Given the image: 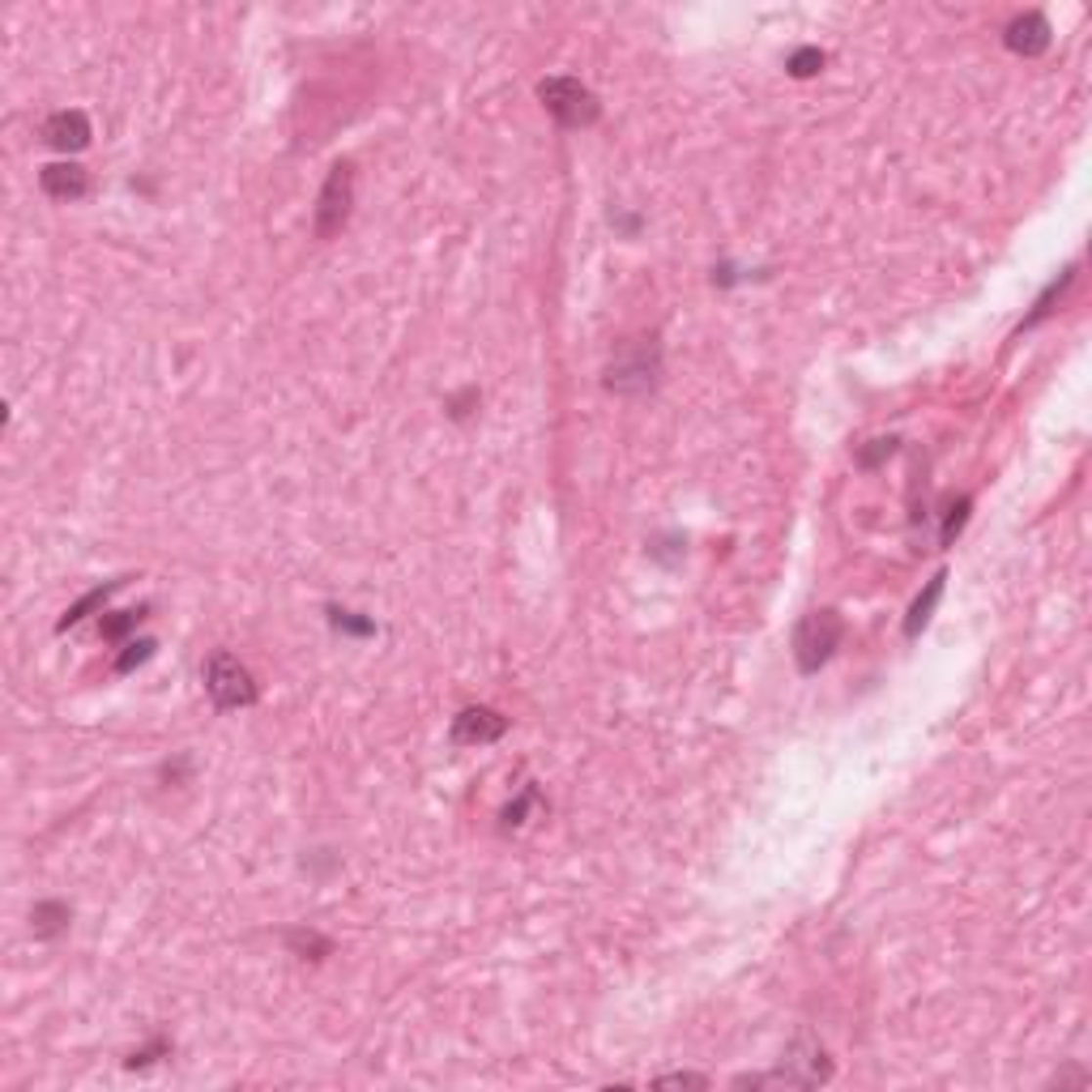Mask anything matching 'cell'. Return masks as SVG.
<instances>
[{
	"label": "cell",
	"instance_id": "10",
	"mask_svg": "<svg viewBox=\"0 0 1092 1092\" xmlns=\"http://www.w3.org/2000/svg\"><path fill=\"white\" fill-rule=\"evenodd\" d=\"M943 581H947V572H935V577L926 581V593H918V602L909 606V619H905V636L909 640L918 636L926 624H931V610L939 606V597H943Z\"/></svg>",
	"mask_w": 1092,
	"mask_h": 1092
},
{
	"label": "cell",
	"instance_id": "15",
	"mask_svg": "<svg viewBox=\"0 0 1092 1092\" xmlns=\"http://www.w3.org/2000/svg\"><path fill=\"white\" fill-rule=\"evenodd\" d=\"M785 68H790V77H815L824 68V52L819 47H798L790 61H785Z\"/></svg>",
	"mask_w": 1092,
	"mask_h": 1092
},
{
	"label": "cell",
	"instance_id": "18",
	"mask_svg": "<svg viewBox=\"0 0 1092 1092\" xmlns=\"http://www.w3.org/2000/svg\"><path fill=\"white\" fill-rule=\"evenodd\" d=\"M969 508L973 503L969 500H956L952 508H947V521H943V534H939V543L943 546H952L956 538H960V530H965V521H969Z\"/></svg>",
	"mask_w": 1092,
	"mask_h": 1092
},
{
	"label": "cell",
	"instance_id": "7",
	"mask_svg": "<svg viewBox=\"0 0 1092 1092\" xmlns=\"http://www.w3.org/2000/svg\"><path fill=\"white\" fill-rule=\"evenodd\" d=\"M90 120H86V111H56V115H47V124H43V141L52 150H61V154H77V150H86L90 146Z\"/></svg>",
	"mask_w": 1092,
	"mask_h": 1092
},
{
	"label": "cell",
	"instance_id": "2",
	"mask_svg": "<svg viewBox=\"0 0 1092 1092\" xmlns=\"http://www.w3.org/2000/svg\"><path fill=\"white\" fill-rule=\"evenodd\" d=\"M538 99H543V108L555 115V124H563V128H590V124H597V115H602L597 94L577 77L538 81Z\"/></svg>",
	"mask_w": 1092,
	"mask_h": 1092
},
{
	"label": "cell",
	"instance_id": "11",
	"mask_svg": "<svg viewBox=\"0 0 1092 1092\" xmlns=\"http://www.w3.org/2000/svg\"><path fill=\"white\" fill-rule=\"evenodd\" d=\"M68 918H73L68 905H61V900H43V905H34L30 926H34V935H39V939H56L61 931H68Z\"/></svg>",
	"mask_w": 1092,
	"mask_h": 1092
},
{
	"label": "cell",
	"instance_id": "14",
	"mask_svg": "<svg viewBox=\"0 0 1092 1092\" xmlns=\"http://www.w3.org/2000/svg\"><path fill=\"white\" fill-rule=\"evenodd\" d=\"M286 943L295 947L299 956H308V952H312V960H325L328 952H333V943H328L325 935H316V931H290V935H286Z\"/></svg>",
	"mask_w": 1092,
	"mask_h": 1092
},
{
	"label": "cell",
	"instance_id": "16",
	"mask_svg": "<svg viewBox=\"0 0 1092 1092\" xmlns=\"http://www.w3.org/2000/svg\"><path fill=\"white\" fill-rule=\"evenodd\" d=\"M154 649H158L154 640H133V644H124V653L115 657V675H128V671H137L141 662H150V657H154Z\"/></svg>",
	"mask_w": 1092,
	"mask_h": 1092
},
{
	"label": "cell",
	"instance_id": "21",
	"mask_svg": "<svg viewBox=\"0 0 1092 1092\" xmlns=\"http://www.w3.org/2000/svg\"><path fill=\"white\" fill-rule=\"evenodd\" d=\"M653 1084H657V1088H709V1079H704V1075H691V1071H675V1075H657Z\"/></svg>",
	"mask_w": 1092,
	"mask_h": 1092
},
{
	"label": "cell",
	"instance_id": "9",
	"mask_svg": "<svg viewBox=\"0 0 1092 1092\" xmlns=\"http://www.w3.org/2000/svg\"><path fill=\"white\" fill-rule=\"evenodd\" d=\"M1003 43L1012 47L1016 56H1041V52H1050L1054 34H1050L1046 14H1025V18H1016L1012 26H1007Z\"/></svg>",
	"mask_w": 1092,
	"mask_h": 1092
},
{
	"label": "cell",
	"instance_id": "19",
	"mask_svg": "<svg viewBox=\"0 0 1092 1092\" xmlns=\"http://www.w3.org/2000/svg\"><path fill=\"white\" fill-rule=\"evenodd\" d=\"M534 803H538V790H534V785H525L521 798H516L512 807H503V828H521V824H525V811H530Z\"/></svg>",
	"mask_w": 1092,
	"mask_h": 1092
},
{
	"label": "cell",
	"instance_id": "4",
	"mask_svg": "<svg viewBox=\"0 0 1092 1092\" xmlns=\"http://www.w3.org/2000/svg\"><path fill=\"white\" fill-rule=\"evenodd\" d=\"M350 205H355V162H333L321 188V201H316V235L333 240L350 222Z\"/></svg>",
	"mask_w": 1092,
	"mask_h": 1092
},
{
	"label": "cell",
	"instance_id": "6",
	"mask_svg": "<svg viewBox=\"0 0 1092 1092\" xmlns=\"http://www.w3.org/2000/svg\"><path fill=\"white\" fill-rule=\"evenodd\" d=\"M508 734V718L496 709H461L453 718V743L457 747H483V743H496V738Z\"/></svg>",
	"mask_w": 1092,
	"mask_h": 1092
},
{
	"label": "cell",
	"instance_id": "5",
	"mask_svg": "<svg viewBox=\"0 0 1092 1092\" xmlns=\"http://www.w3.org/2000/svg\"><path fill=\"white\" fill-rule=\"evenodd\" d=\"M657 384V346L653 337L636 346V355H619L606 371V389L615 393H644Z\"/></svg>",
	"mask_w": 1092,
	"mask_h": 1092
},
{
	"label": "cell",
	"instance_id": "17",
	"mask_svg": "<svg viewBox=\"0 0 1092 1092\" xmlns=\"http://www.w3.org/2000/svg\"><path fill=\"white\" fill-rule=\"evenodd\" d=\"M141 619H146V606L141 610H124V615H108L103 619V640H120L124 632H133Z\"/></svg>",
	"mask_w": 1092,
	"mask_h": 1092
},
{
	"label": "cell",
	"instance_id": "22",
	"mask_svg": "<svg viewBox=\"0 0 1092 1092\" xmlns=\"http://www.w3.org/2000/svg\"><path fill=\"white\" fill-rule=\"evenodd\" d=\"M892 453H896V440H892V436H888V440H871V449L858 457V465L871 469V465H879V461H884V457H892Z\"/></svg>",
	"mask_w": 1092,
	"mask_h": 1092
},
{
	"label": "cell",
	"instance_id": "20",
	"mask_svg": "<svg viewBox=\"0 0 1092 1092\" xmlns=\"http://www.w3.org/2000/svg\"><path fill=\"white\" fill-rule=\"evenodd\" d=\"M328 619H333L337 632H350V636H371V632H375L371 619H355L350 610H328Z\"/></svg>",
	"mask_w": 1092,
	"mask_h": 1092
},
{
	"label": "cell",
	"instance_id": "23",
	"mask_svg": "<svg viewBox=\"0 0 1092 1092\" xmlns=\"http://www.w3.org/2000/svg\"><path fill=\"white\" fill-rule=\"evenodd\" d=\"M158 1054H171V1046H167V1041H154V1046H146V1050H137V1054H133V1059H128V1067H133V1071H137V1067H150V1063H154V1059H158Z\"/></svg>",
	"mask_w": 1092,
	"mask_h": 1092
},
{
	"label": "cell",
	"instance_id": "12",
	"mask_svg": "<svg viewBox=\"0 0 1092 1092\" xmlns=\"http://www.w3.org/2000/svg\"><path fill=\"white\" fill-rule=\"evenodd\" d=\"M115 590H120V581H111V585H99V590H90L86 597H81V602H73V606L65 610V615H61V624H56V628H61V632L77 628L86 615H94V610H103V606H108V597H111Z\"/></svg>",
	"mask_w": 1092,
	"mask_h": 1092
},
{
	"label": "cell",
	"instance_id": "3",
	"mask_svg": "<svg viewBox=\"0 0 1092 1092\" xmlns=\"http://www.w3.org/2000/svg\"><path fill=\"white\" fill-rule=\"evenodd\" d=\"M205 691L214 696V704L222 713L252 709V704H256V683H252L248 666H240V657H231V653H214V657H209Z\"/></svg>",
	"mask_w": 1092,
	"mask_h": 1092
},
{
	"label": "cell",
	"instance_id": "1",
	"mask_svg": "<svg viewBox=\"0 0 1092 1092\" xmlns=\"http://www.w3.org/2000/svg\"><path fill=\"white\" fill-rule=\"evenodd\" d=\"M841 636H845V619H841L832 606L803 615V624L794 628V662H798V671H803V675H815L819 666H824L828 657L837 653Z\"/></svg>",
	"mask_w": 1092,
	"mask_h": 1092
},
{
	"label": "cell",
	"instance_id": "8",
	"mask_svg": "<svg viewBox=\"0 0 1092 1092\" xmlns=\"http://www.w3.org/2000/svg\"><path fill=\"white\" fill-rule=\"evenodd\" d=\"M39 184L47 197H56V201H81V197L90 193V175L86 167H77V162H47V167L39 171Z\"/></svg>",
	"mask_w": 1092,
	"mask_h": 1092
},
{
	"label": "cell",
	"instance_id": "13",
	"mask_svg": "<svg viewBox=\"0 0 1092 1092\" xmlns=\"http://www.w3.org/2000/svg\"><path fill=\"white\" fill-rule=\"evenodd\" d=\"M1071 282H1075V269H1063V274H1059V278H1054V282H1050V286H1046V290H1041V299H1037V303H1032V312L1025 316V325H1020V328H1032V325H1041V321H1046V316L1054 312V303H1059V299H1063V290H1067V286H1071Z\"/></svg>",
	"mask_w": 1092,
	"mask_h": 1092
}]
</instances>
